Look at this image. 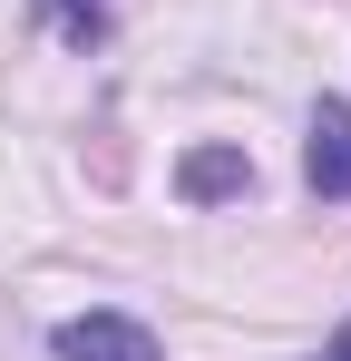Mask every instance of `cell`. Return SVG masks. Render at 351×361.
I'll return each instance as SVG.
<instances>
[{"label": "cell", "instance_id": "4", "mask_svg": "<svg viewBox=\"0 0 351 361\" xmlns=\"http://www.w3.org/2000/svg\"><path fill=\"white\" fill-rule=\"evenodd\" d=\"M312 361H351V322H342V332H332V342H322Z\"/></svg>", "mask_w": 351, "mask_h": 361}, {"label": "cell", "instance_id": "3", "mask_svg": "<svg viewBox=\"0 0 351 361\" xmlns=\"http://www.w3.org/2000/svg\"><path fill=\"white\" fill-rule=\"evenodd\" d=\"M176 185H185L195 205H215V195H244V185H254V166H244V147H195V157L176 166Z\"/></svg>", "mask_w": 351, "mask_h": 361}, {"label": "cell", "instance_id": "1", "mask_svg": "<svg viewBox=\"0 0 351 361\" xmlns=\"http://www.w3.org/2000/svg\"><path fill=\"white\" fill-rule=\"evenodd\" d=\"M58 361H156V342L127 312H78V322H58Z\"/></svg>", "mask_w": 351, "mask_h": 361}, {"label": "cell", "instance_id": "2", "mask_svg": "<svg viewBox=\"0 0 351 361\" xmlns=\"http://www.w3.org/2000/svg\"><path fill=\"white\" fill-rule=\"evenodd\" d=\"M302 176H312V195H332V205L351 195V108H342V98H322V108H312V147H302Z\"/></svg>", "mask_w": 351, "mask_h": 361}]
</instances>
